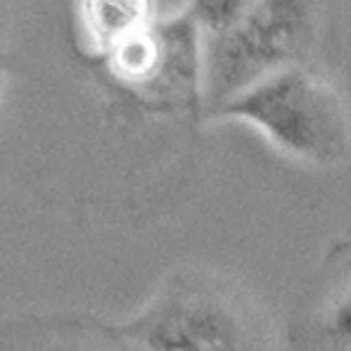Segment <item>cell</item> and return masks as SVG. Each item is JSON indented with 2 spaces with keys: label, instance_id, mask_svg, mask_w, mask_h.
<instances>
[{
  "label": "cell",
  "instance_id": "6da1fadb",
  "mask_svg": "<svg viewBox=\"0 0 351 351\" xmlns=\"http://www.w3.org/2000/svg\"><path fill=\"white\" fill-rule=\"evenodd\" d=\"M130 351H273L265 319L226 278L180 270L133 319L113 324Z\"/></svg>",
  "mask_w": 351,
  "mask_h": 351
},
{
  "label": "cell",
  "instance_id": "7a4b0ae2",
  "mask_svg": "<svg viewBox=\"0 0 351 351\" xmlns=\"http://www.w3.org/2000/svg\"><path fill=\"white\" fill-rule=\"evenodd\" d=\"M209 118H234L253 125L273 147L310 167L344 162L351 121L344 99L310 66H290L217 108Z\"/></svg>",
  "mask_w": 351,
  "mask_h": 351
},
{
  "label": "cell",
  "instance_id": "3957f363",
  "mask_svg": "<svg viewBox=\"0 0 351 351\" xmlns=\"http://www.w3.org/2000/svg\"><path fill=\"white\" fill-rule=\"evenodd\" d=\"M324 5L327 0H256L231 27L206 35L204 118L268 76L304 66Z\"/></svg>",
  "mask_w": 351,
  "mask_h": 351
},
{
  "label": "cell",
  "instance_id": "277c9868",
  "mask_svg": "<svg viewBox=\"0 0 351 351\" xmlns=\"http://www.w3.org/2000/svg\"><path fill=\"white\" fill-rule=\"evenodd\" d=\"M204 29L187 10L96 59L106 79L150 113L204 118Z\"/></svg>",
  "mask_w": 351,
  "mask_h": 351
},
{
  "label": "cell",
  "instance_id": "5b68a950",
  "mask_svg": "<svg viewBox=\"0 0 351 351\" xmlns=\"http://www.w3.org/2000/svg\"><path fill=\"white\" fill-rule=\"evenodd\" d=\"M298 351H351V243L337 246L295 315Z\"/></svg>",
  "mask_w": 351,
  "mask_h": 351
},
{
  "label": "cell",
  "instance_id": "8992f818",
  "mask_svg": "<svg viewBox=\"0 0 351 351\" xmlns=\"http://www.w3.org/2000/svg\"><path fill=\"white\" fill-rule=\"evenodd\" d=\"M158 20V0H79V27L94 62L141 37Z\"/></svg>",
  "mask_w": 351,
  "mask_h": 351
},
{
  "label": "cell",
  "instance_id": "52a82bcc",
  "mask_svg": "<svg viewBox=\"0 0 351 351\" xmlns=\"http://www.w3.org/2000/svg\"><path fill=\"white\" fill-rule=\"evenodd\" d=\"M52 351H130L113 332V324H101L94 319H76L59 334Z\"/></svg>",
  "mask_w": 351,
  "mask_h": 351
},
{
  "label": "cell",
  "instance_id": "ba28073f",
  "mask_svg": "<svg viewBox=\"0 0 351 351\" xmlns=\"http://www.w3.org/2000/svg\"><path fill=\"white\" fill-rule=\"evenodd\" d=\"M256 0H189L184 10L192 15L206 35H217L236 23Z\"/></svg>",
  "mask_w": 351,
  "mask_h": 351
}]
</instances>
